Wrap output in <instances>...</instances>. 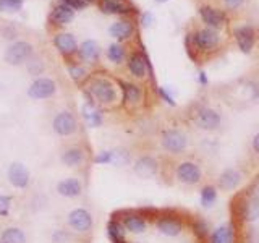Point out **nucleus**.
I'll list each match as a JSON object with an SVG mask.
<instances>
[{"label": "nucleus", "instance_id": "nucleus-42", "mask_svg": "<svg viewBox=\"0 0 259 243\" xmlns=\"http://www.w3.org/2000/svg\"><path fill=\"white\" fill-rule=\"evenodd\" d=\"M28 70L32 75H39L40 71H42V62L40 60H31L29 65H28Z\"/></svg>", "mask_w": 259, "mask_h": 243}, {"label": "nucleus", "instance_id": "nucleus-16", "mask_svg": "<svg viewBox=\"0 0 259 243\" xmlns=\"http://www.w3.org/2000/svg\"><path fill=\"white\" fill-rule=\"evenodd\" d=\"M221 113L210 107H201L196 112V117H194V124L202 130H215L221 127Z\"/></svg>", "mask_w": 259, "mask_h": 243}, {"label": "nucleus", "instance_id": "nucleus-43", "mask_svg": "<svg viewBox=\"0 0 259 243\" xmlns=\"http://www.w3.org/2000/svg\"><path fill=\"white\" fill-rule=\"evenodd\" d=\"M224 2H225L227 7L232 8V10H233V8H238L243 2H245V0H224Z\"/></svg>", "mask_w": 259, "mask_h": 243}, {"label": "nucleus", "instance_id": "nucleus-39", "mask_svg": "<svg viewBox=\"0 0 259 243\" xmlns=\"http://www.w3.org/2000/svg\"><path fill=\"white\" fill-rule=\"evenodd\" d=\"M246 194L251 198H254V199H259V178H256V180L248 186Z\"/></svg>", "mask_w": 259, "mask_h": 243}, {"label": "nucleus", "instance_id": "nucleus-20", "mask_svg": "<svg viewBox=\"0 0 259 243\" xmlns=\"http://www.w3.org/2000/svg\"><path fill=\"white\" fill-rule=\"evenodd\" d=\"M91 240L73 233L67 227H59L51 235V243H89Z\"/></svg>", "mask_w": 259, "mask_h": 243}, {"label": "nucleus", "instance_id": "nucleus-28", "mask_svg": "<svg viewBox=\"0 0 259 243\" xmlns=\"http://www.w3.org/2000/svg\"><path fill=\"white\" fill-rule=\"evenodd\" d=\"M78 52H79L81 60L94 62V60H97V57H99L101 49H99V46H97L96 40H86V43L81 44V47L78 49Z\"/></svg>", "mask_w": 259, "mask_h": 243}, {"label": "nucleus", "instance_id": "nucleus-45", "mask_svg": "<svg viewBox=\"0 0 259 243\" xmlns=\"http://www.w3.org/2000/svg\"><path fill=\"white\" fill-rule=\"evenodd\" d=\"M152 15L151 13H144L143 15V24H144V26H151V23H152Z\"/></svg>", "mask_w": 259, "mask_h": 243}, {"label": "nucleus", "instance_id": "nucleus-23", "mask_svg": "<svg viewBox=\"0 0 259 243\" xmlns=\"http://www.w3.org/2000/svg\"><path fill=\"white\" fill-rule=\"evenodd\" d=\"M135 159V154L123 148V146H118V148H113L110 151V164L115 167H128L132 166V162Z\"/></svg>", "mask_w": 259, "mask_h": 243}, {"label": "nucleus", "instance_id": "nucleus-7", "mask_svg": "<svg viewBox=\"0 0 259 243\" xmlns=\"http://www.w3.org/2000/svg\"><path fill=\"white\" fill-rule=\"evenodd\" d=\"M235 219L245 225H253L259 221V199H254L248 194H240L233 205Z\"/></svg>", "mask_w": 259, "mask_h": 243}, {"label": "nucleus", "instance_id": "nucleus-31", "mask_svg": "<svg viewBox=\"0 0 259 243\" xmlns=\"http://www.w3.org/2000/svg\"><path fill=\"white\" fill-rule=\"evenodd\" d=\"M109 32H110V36L117 39H126L132 36L133 26H132V23H128V21H117L110 26Z\"/></svg>", "mask_w": 259, "mask_h": 243}, {"label": "nucleus", "instance_id": "nucleus-15", "mask_svg": "<svg viewBox=\"0 0 259 243\" xmlns=\"http://www.w3.org/2000/svg\"><path fill=\"white\" fill-rule=\"evenodd\" d=\"M31 55H32V46L29 43L20 40V43H15L7 49L5 62L16 67V65H21L23 62H26Z\"/></svg>", "mask_w": 259, "mask_h": 243}, {"label": "nucleus", "instance_id": "nucleus-33", "mask_svg": "<svg viewBox=\"0 0 259 243\" xmlns=\"http://www.w3.org/2000/svg\"><path fill=\"white\" fill-rule=\"evenodd\" d=\"M107 55H109V59L112 62H115V63H121L125 59V51H123V47H121L120 44H112L109 47V51H107Z\"/></svg>", "mask_w": 259, "mask_h": 243}, {"label": "nucleus", "instance_id": "nucleus-4", "mask_svg": "<svg viewBox=\"0 0 259 243\" xmlns=\"http://www.w3.org/2000/svg\"><path fill=\"white\" fill-rule=\"evenodd\" d=\"M94 216L88 208H75L71 209L70 213L65 217V227L70 229L73 233L79 235V237H84L91 240L93 233H94Z\"/></svg>", "mask_w": 259, "mask_h": 243}, {"label": "nucleus", "instance_id": "nucleus-29", "mask_svg": "<svg viewBox=\"0 0 259 243\" xmlns=\"http://www.w3.org/2000/svg\"><path fill=\"white\" fill-rule=\"evenodd\" d=\"M101 8L104 13H128L132 10L125 0H102L101 2Z\"/></svg>", "mask_w": 259, "mask_h": 243}, {"label": "nucleus", "instance_id": "nucleus-30", "mask_svg": "<svg viewBox=\"0 0 259 243\" xmlns=\"http://www.w3.org/2000/svg\"><path fill=\"white\" fill-rule=\"evenodd\" d=\"M73 20V10L65 5H59L51 13V21L54 24H67Z\"/></svg>", "mask_w": 259, "mask_h": 243}, {"label": "nucleus", "instance_id": "nucleus-40", "mask_svg": "<svg viewBox=\"0 0 259 243\" xmlns=\"http://www.w3.org/2000/svg\"><path fill=\"white\" fill-rule=\"evenodd\" d=\"M65 7L71 8V10H79V8H84L86 7V2L83 0H62Z\"/></svg>", "mask_w": 259, "mask_h": 243}, {"label": "nucleus", "instance_id": "nucleus-2", "mask_svg": "<svg viewBox=\"0 0 259 243\" xmlns=\"http://www.w3.org/2000/svg\"><path fill=\"white\" fill-rule=\"evenodd\" d=\"M59 159L67 169H73L76 172H84L93 162V154L89 152L88 146L81 143H71L59 152Z\"/></svg>", "mask_w": 259, "mask_h": 243}, {"label": "nucleus", "instance_id": "nucleus-49", "mask_svg": "<svg viewBox=\"0 0 259 243\" xmlns=\"http://www.w3.org/2000/svg\"><path fill=\"white\" fill-rule=\"evenodd\" d=\"M83 2H86V4H88V2H93V0H83Z\"/></svg>", "mask_w": 259, "mask_h": 243}, {"label": "nucleus", "instance_id": "nucleus-17", "mask_svg": "<svg viewBox=\"0 0 259 243\" xmlns=\"http://www.w3.org/2000/svg\"><path fill=\"white\" fill-rule=\"evenodd\" d=\"M193 43L199 51H210L219 44V34L214 29H201L193 36Z\"/></svg>", "mask_w": 259, "mask_h": 243}, {"label": "nucleus", "instance_id": "nucleus-44", "mask_svg": "<svg viewBox=\"0 0 259 243\" xmlns=\"http://www.w3.org/2000/svg\"><path fill=\"white\" fill-rule=\"evenodd\" d=\"M251 148L256 154H259V132L253 136V140H251Z\"/></svg>", "mask_w": 259, "mask_h": 243}, {"label": "nucleus", "instance_id": "nucleus-21", "mask_svg": "<svg viewBox=\"0 0 259 243\" xmlns=\"http://www.w3.org/2000/svg\"><path fill=\"white\" fill-rule=\"evenodd\" d=\"M235 37L237 43L241 49V52L249 54L254 47V31L251 26H241L238 29H235Z\"/></svg>", "mask_w": 259, "mask_h": 243}, {"label": "nucleus", "instance_id": "nucleus-6", "mask_svg": "<svg viewBox=\"0 0 259 243\" xmlns=\"http://www.w3.org/2000/svg\"><path fill=\"white\" fill-rule=\"evenodd\" d=\"M154 221V227L157 229V232L160 235L168 238H177L180 237L185 230V222L183 219L175 214L174 211H157L156 216L152 217Z\"/></svg>", "mask_w": 259, "mask_h": 243}, {"label": "nucleus", "instance_id": "nucleus-9", "mask_svg": "<svg viewBox=\"0 0 259 243\" xmlns=\"http://www.w3.org/2000/svg\"><path fill=\"white\" fill-rule=\"evenodd\" d=\"M117 219L120 221V224L123 225L125 232L133 233V235H141L148 230V227H149V217L143 213V209L141 211H135V209L121 211L120 217Z\"/></svg>", "mask_w": 259, "mask_h": 243}, {"label": "nucleus", "instance_id": "nucleus-48", "mask_svg": "<svg viewBox=\"0 0 259 243\" xmlns=\"http://www.w3.org/2000/svg\"><path fill=\"white\" fill-rule=\"evenodd\" d=\"M156 2H160V4H164V2H167V0H156Z\"/></svg>", "mask_w": 259, "mask_h": 243}, {"label": "nucleus", "instance_id": "nucleus-35", "mask_svg": "<svg viewBox=\"0 0 259 243\" xmlns=\"http://www.w3.org/2000/svg\"><path fill=\"white\" fill-rule=\"evenodd\" d=\"M12 206H13V201L10 196L7 194L0 193V219H7L12 213Z\"/></svg>", "mask_w": 259, "mask_h": 243}, {"label": "nucleus", "instance_id": "nucleus-50", "mask_svg": "<svg viewBox=\"0 0 259 243\" xmlns=\"http://www.w3.org/2000/svg\"><path fill=\"white\" fill-rule=\"evenodd\" d=\"M0 243H2V241H0Z\"/></svg>", "mask_w": 259, "mask_h": 243}, {"label": "nucleus", "instance_id": "nucleus-8", "mask_svg": "<svg viewBox=\"0 0 259 243\" xmlns=\"http://www.w3.org/2000/svg\"><path fill=\"white\" fill-rule=\"evenodd\" d=\"M160 166L162 162L156 156H152L149 152H141L135 156L132 162V170L136 177L143 178V180H149V178H154L160 174Z\"/></svg>", "mask_w": 259, "mask_h": 243}, {"label": "nucleus", "instance_id": "nucleus-11", "mask_svg": "<svg viewBox=\"0 0 259 243\" xmlns=\"http://www.w3.org/2000/svg\"><path fill=\"white\" fill-rule=\"evenodd\" d=\"M7 178L16 190H26L31 185V172L23 162L15 160L7 169Z\"/></svg>", "mask_w": 259, "mask_h": 243}, {"label": "nucleus", "instance_id": "nucleus-26", "mask_svg": "<svg viewBox=\"0 0 259 243\" xmlns=\"http://www.w3.org/2000/svg\"><path fill=\"white\" fill-rule=\"evenodd\" d=\"M54 44L65 55H70V54L78 51V46H76L75 37H73L71 34H68V32H62V34H57L55 39H54Z\"/></svg>", "mask_w": 259, "mask_h": 243}, {"label": "nucleus", "instance_id": "nucleus-14", "mask_svg": "<svg viewBox=\"0 0 259 243\" xmlns=\"http://www.w3.org/2000/svg\"><path fill=\"white\" fill-rule=\"evenodd\" d=\"M57 91V85L55 81L51 78H37L31 83V86L28 88V96L31 99H47V97L54 96Z\"/></svg>", "mask_w": 259, "mask_h": 243}, {"label": "nucleus", "instance_id": "nucleus-5", "mask_svg": "<svg viewBox=\"0 0 259 243\" xmlns=\"http://www.w3.org/2000/svg\"><path fill=\"white\" fill-rule=\"evenodd\" d=\"M160 148L168 156H183V154L188 151L190 140L188 135H186L183 130L180 128H165L164 132L160 133Z\"/></svg>", "mask_w": 259, "mask_h": 243}, {"label": "nucleus", "instance_id": "nucleus-22", "mask_svg": "<svg viewBox=\"0 0 259 243\" xmlns=\"http://www.w3.org/2000/svg\"><path fill=\"white\" fill-rule=\"evenodd\" d=\"M128 70L135 78H144L149 70V62L143 54H133L128 60Z\"/></svg>", "mask_w": 259, "mask_h": 243}, {"label": "nucleus", "instance_id": "nucleus-37", "mask_svg": "<svg viewBox=\"0 0 259 243\" xmlns=\"http://www.w3.org/2000/svg\"><path fill=\"white\" fill-rule=\"evenodd\" d=\"M245 243H259V229L249 225L245 230Z\"/></svg>", "mask_w": 259, "mask_h": 243}, {"label": "nucleus", "instance_id": "nucleus-25", "mask_svg": "<svg viewBox=\"0 0 259 243\" xmlns=\"http://www.w3.org/2000/svg\"><path fill=\"white\" fill-rule=\"evenodd\" d=\"M199 13H201L202 21H204L210 28H221L224 24V20H225L224 13L215 10V8H212V7H206V5L201 7Z\"/></svg>", "mask_w": 259, "mask_h": 243}, {"label": "nucleus", "instance_id": "nucleus-46", "mask_svg": "<svg viewBox=\"0 0 259 243\" xmlns=\"http://www.w3.org/2000/svg\"><path fill=\"white\" fill-rule=\"evenodd\" d=\"M160 96L164 97V99H165V101H167L168 104H174V99H172V97H170V96H168V94L165 93V89H160Z\"/></svg>", "mask_w": 259, "mask_h": 243}, {"label": "nucleus", "instance_id": "nucleus-24", "mask_svg": "<svg viewBox=\"0 0 259 243\" xmlns=\"http://www.w3.org/2000/svg\"><path fill=\"white\" fill-rule=\"evenodd\" d=\"M121 93H123V104L126 105H138L143 99V91L140 86H136L133 83H123L120 81Z\"/></svg>", "mask_w": 259, "mask_h": 243}, {"label": "nucleus", "instance_id": "nucleus-13", "mask_svg": "<svg viewBox=\"0 0 259 243\" xmlns=\"http://www.w3.org/2000/svg\"><path fill=\"white\" fill-rule=\"evenodd\" d=\"M243 180H245V175H243V172L240 169L229 167V169H225L219 174L217 180H215V186H217V190L229 193V191L237 190L238 186L243 183Z\"/></svg>", "mask_w": 259, "mask_h": 243}, {"label": "nucleus", "instance_id": "nucleus-47", "mask_svg": "<svg viewBox=\"0 0 259 243\" xmlns=\"http://www.w3.org/2000/svg\"><path fill=\"white\" fill-rule=\"evenodd\" d=\"M117 243H133V241H126V238H125V240H121V241H117Z\"/></svg>", "mask_w": 259, "mask_h": 243}, {"label": "nucleus", "instance_id": "nucleus-32", "mask_svg": "<svg viewBox=\"0 0 259 243\" xmlns=\"http://www.w3.org/2000/svg\"><path fill=\"white\" fill-rule=\"evenodd\" d=\"M109 235H110V238H112L113 243L125 240L126 232H125L123 225L120 224V221L117 217H112V221L109 222Z\"/></svg>", "mask_w": 259, "mask_h": 243}, {"label": "nucleus", "instance_id": "nucleus-27", "mask_svg": "<svg viewBox=\"0 0 259 243\" xmlns=\"http://www.w3.org/2000/svg\"><path fill=\"white\" fill-rule=\"evenodd\" d=\"M217 186L212 183H207V185H202L201 186V191H199V201H201V206L202 208H212L217 201Z\"/></svg>", "mask_w": 259, "mask_h": 243}, {"label": "nucleus", "instance_id": "nucleus-18", "mask_svg": "<svg viewBox=\"0 0 259 243\" xmlns=\"http://www.w3.org/2000/svg\"><path fill=\"white\" fill-rule=\"evenodd\" d=\"M235 235H237L235 225L224 224L209 233V243H235V238H237Z\"/></svg>", "mask_w": 259, "mask_h": 243}, {"label": "nucleus", "instance_id": "nucleus-12", "mask_svg": "<svg viewBox=\"0 0 259 243\" xmlns=\"http://www.w3.org/2000/svg\"><path fill=\"white\" fill-rule=\"evenodd\" d=\"M55 190L63 198L76 199L79 196H83V193H84V180L78 175L62 178L60 182H57Z\"/></svg>", "mask_w": 259, "mask_h": 243}, {"label": "nucleus", "instance_id": "nucleus-10", "mask_svg": "<svg viewBox=\"0 0 259 243\" xmlns=\"http://www.w3.org/2000/svg\"><path fill=\"white\" fill-rule=\"evenodd\" d=\"M78 120L70 110H62L59 112L52 120V130L57 136L60 138H71L78 132Z\"/></svg>", "mask_w": 259, "mask_h": 243}, {"label": "nucleus", "instance_id": "nucleus-3", "mask_svg": "<svg viewBox=\"0 0 259 243\" xmlns=\"http://www.w3.org/2000/svg\"><path fill=\"white\" fill-rule=\"evenodd\" d=\"M88 93L91 96L89 104H93L94 107L96 105L107 107L118 101V88L109 78H94L88 86Z\"/></svg>", "mask_w": 259, "mask_h": 243}, {"label": "nucleus", "instance_id": "nucleus-1", "mask_svg": "<svg viewBox=\"0 0 259 243\" xmlns=\"http://www.w3.org/2000/svg\"><path fill=\"white\" fill-rule=\"evenodd\" d=\"M170 178H174L175 183L186 186V188H194L204 180V169L196 159H180L170 169Z\"/></svg>", "mask_w": 259, "mask_h": 243}, {"label": "nucleus", "instance_id": "nucleus-41", "mask_svg": "<svg viewBox=\"0 0 259 243\" xmlns=\"http://www.w3.org/2000/svg\"><path fill=\"white\" fill-rule=\"evenodd\" d=\"M93 162H99V164H110V151H102L93 157Z\"/></svg>", "mask_w": 259, "mask_h": 243}, {"label": "nucleus", "instance_id": "nucleus-36", "mask_svg": "<svg viewBox=\"0 0 259 243\" xmlns=\"http://www.w3.org/2000/svg\"><path fill=\"white\" fill-rule=\"evenodd\" d=\"M193 232L196 233L199 238H207L210 233L207 222L202 221V219H196V221L193 222Z\"/></svg>", "mask_w": 259, "mask_h": 243}, {"label": "nucleus", "instance_id": "nucleus-34", "mask_svg": "<svg viewBox=\"0 0 259 243\" xmlns=\"http://www.w3.org/2000/svg\"><path fill=\"white\" fill-rule=\"evenodd\" d=\"M23 7V0H0V12L15 13Z\"/></svg>", "mask_w": 259, "mask_h": 243}, {"label": "nucleus", "instance_id": "nucleus-19", "mask_svg": "<svg viewBox=\"0 0 259 243\" xmlns=\"http://www.w3.org/2000/svg\"><path fill=\"white\" fill-rule=\"evenodd\" d=\"M0 241L2 243H28L26 232L18 225H5L0 229Z\"/></svg>", "mask_w": 259, "mask_h": 243}, {"label": "nucleus", "instance_id": "nucleus-38", "mask_svg": "<svg viewBox=\"0 0 259 243\" xmlns=\"http://www.w3.org/2000/svg\"><path fill=\"white\" fill-rule=\"evenodd\" d=\"M68 73L73 79H81L86 76V70L83 67H76V65H73V67L68 68Z\"/></svg>", "mask_w": 259, "mask_h": 243}]
</instances>
